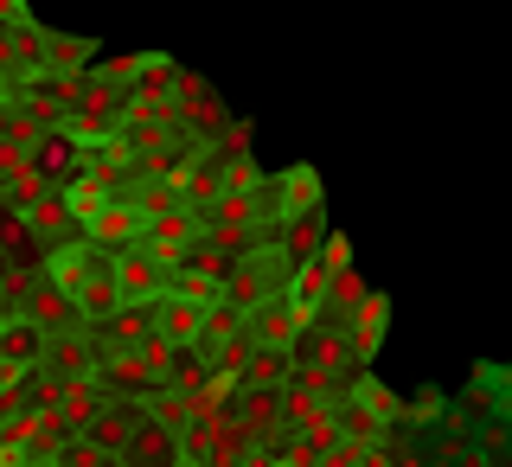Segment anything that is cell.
I'll return each mask as SVG.
<instances>
[{
  "instance_id": "10",
  "label": "cell",
  "mask_w": 512,
  "mask_h": 467,
  "mask_svg": "<svg viewBox=\"0 0 512 467\" xmlns=\"http://www.w3.org/2000/svg\"><path fill=\"white\" fill-rule=\"evenodd\" d=\"M346 314H352V320H346V340H352V352H359V359H372L378 340H384V314H391V301H384V295H359Z\"/></svg>"
},
{
  "instance_id": "9",
  "label": "cell",
  "mask_w": 512,
  "mask_h": 467,
  "mask_svg": "<svg viewBox=\"0 0 512 467\" xmlns=\"http://www.w3.org/2000/svg\"><path fill=\"white\" fill-rule=\"evenodd\" d=\"M20 314H32L45 333H71V327H84V320H77V301L64 295V288H58L52 276H45V282H32V301H26Z\"/></svg>"
},
{
  "instance_id": "3",
  "label": "cell",
  "mask_w": 512,
  "mask_h": 467,
  "mask_svg": "<svg viewBox=\"0 0 512 467\" xmlns=\"http://www.w3.org/2000/svg\"><path fill=\"white\" fill-rule=\"evenodd\" d=\"M109 276H116L122 301H141V308H154V301L173 288V263H160L148 244H128V250L109 256Z\"/></svg>"
},
{
  "instance_id": "8",
  "label": "cell",
  "mask_w": 512,
  "mask_h": 467,
  "mask_svg": "<svg viewBox=\"0 0 512 467\" xmlns=\"http://www.w3.org/2000/svg\"><path fill=\"white\" fill-rule=\"evenodd\" d=\"M71 301H77V320H84V327H103V320H116L128 301H122V288H116V276H109V263L96 269V276H84L71 288Z\"/></svg>"
},
{
  "instance_id": "13",
  "label": "cell",
  "mask_w": 512,
  "mask_h": 467,
  "mask_svg": "<svg viewBox=\"0 0 512 467\" xmlns=\"http://www.w3.org/2000/svg\"><path fill=\"white\" fill-rule=\"evenodd\" d=\"M0 467H32V455H26V448L7 436V442H0Z\"/></svg>"
},
{
  "instance_id": "11",
  "label": "cell",
  "mask_w": 512,
  "mask_h": 467,
  "mask_svg": "<svg viewBox=\"0 0 512 467\" xmlns=\"http://www.w3.org/2000/svg\"><path fill=\"white\" fill-rule=\"evenodd\" d=\"M39 52H45V71H52V77H77V71H90V39L39 32Z\"/></svg>"
},
{
  "instance_id": "5",
  "label": "cell",
  "mask_w": 512,
  "mask_h": 467,
  "mask_svg": "<svg viewBox=\"0 0 512 467\" xmlns=\"http://www.w3.org/2000/svg\"><path fill=\"white\" fill-rule=\"evenodd\" d=\"M180 455H186V429H173L154 410H141L135 436H128V467H180Z\"/></svg>"
},
{
  "instance_id": "2",
  "label": "cell",
  "mask_w": 512,
  "mask_h": 467,
  "mask_svg": "<svg viewBox=\"0 0 512 467\" xmlns=\"http://www.w3.org/2000/svg\"><path fill=\"white\" fill-rule=\"evenodd\" d=\"M77 231H84V244H96L103 256H116V250H128V244H141L148 218H141V205L128 199V192H109V199L96 205L90 218H77Z\"/></svg>"
},
{
  "instance_id": "7",
  "label": "cell",
  "mask_w": 512,
  "mask_h": 467,
  "mask_svg": "<svg viewBox=\"0 0 512 467\" xmlns=\"http://www.w3.org/2000/svg\"><path fill=\"white\" fill-rule=\"evenodd\" d=\"M205 308H212V301H192V295H180V288H167V295L154 301V333H160V340H173V346H199Z\"/></svg>"
},
{
  "instance_id": "12",
  "label": "cell",
  "mask_w": 512,
  "mask_h": 467,
  "mask_svg": "<svg viewBox=\"0 0 512 467\" xmlns=\"http://www.w3.org/2000/svg\"><path fill=\"white\" fill-rule=\"evenodd\" d=\"M474 391L487 397V410L512 429V372H506V365H480V372H474Z\"/></svg>"
},
{
  "instance_id": "4",
  "label": "cell",
  "mask_w": 512,
  "mask_h": 467,
  "mask_svg": "<svg viewBox=\"0 0 512 467\" xmlns=\"http://www.w3.org/2000/svg\"><path fill=\"white\" fill-rule=\"evenodd\" d=\"M45 346H52V333L39 327L32 314H0V378H20V372H32V365L45 359Z\"/></svg>"
},
{
  "instance_id": "14",
  "label": "cell",
  "mask_w": 512,
  "mask_h": 467,
  "mask_svg": "<svg viewBox=\"0 0 512 467\" xmlns=\"http://www.w3.org/2000/svg\"><path fill=\"white\" fill-rule=\"evenodd\" d=\"M32 467H71L64 455H32Z\"/></svg>"
},
{
  "instance_id": "6",
  "label": "cell",
  "mask_w": 512,
  "mask_h": 467,
  "mask_svg": "<svg viewBox=\"0 0 512 467\" xmlns=\"http://www.w3.org/2000/svg\"><path fill=\"white\" fill-rule=\"evenodd\" d=\"M199 237H205V218L192 212V205H180V212H160L148 218V231H141V244H148L160 263H180L186 250H199Z\"/></svg>"
},
{
  "instance_id": "1",
  "label": "cell",
  "mask_w": 512,
  "mask_h": 467,
  "mask_svg": "<svg viewBox=\"0 0 512 467\" xmlns=\"http://www.w3.org/2000/svg\"><path fill=\"white\" fill-rule=\"evenodd\" d=\"M308 327H314V314L301 308V301H288V288H282V295H269V301H256V308L244 314V340L250 346H269V352H295Z\"/></svg>"
}]
</instances>
